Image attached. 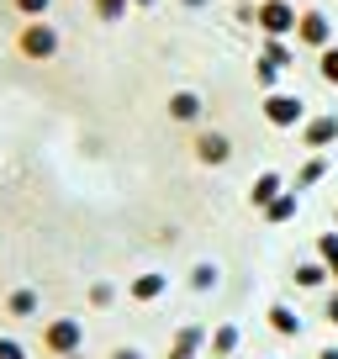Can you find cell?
<instances>
[{
  "label": "cell",
  "instance_id": "obj_1",
  "mask_svg": "<svg viewBox=\"0 0 338 359\" xmlns=\"http://www.w3.org/2000/svg\"><path fill=\"white\" fill-rule=\"evenodd\" d=\"M16 53L27 58V64H48V58H58L64 53V32H58L53 22H22L16 27Z\"/></svg>",
  "mask_w": 338,
  "mask_h": 359
},
{
  "label": "cell",
  "instance_id": "obj_2",
  "mask_svg": "<svg viewBox=\"0 0 338 359\" xmlns=\"http://www.w3.org/2000/svg\"><path fill=\"white\" fill-rule=\"evenodd\" d=\"M37 348H48L53 359L79 354V348H85V323H79V317H69V312L48 317V323H43V338H37Z\"/></svg>",
  "mask_w": 338,
  "mask_h": 359
},
{
  "label": "cell",
  "instance_id": "obj_3",
  "mask_svg": "<svg viewBox=\"0 0 338 359\" xmlns=\"http://www.w3.org/2000/svg\"><path fill=\"white\" fill-rule=\"evenodd\" d=\"M296 22H302L296 0H259V6H254V27H259L264 37H296Z\"/></svg>",
  "mask_w": 338,
  "mask_h": 359
},
{
  "label": "cell",
  "instance_id": "obj_4",
  "mask_svg": "<svg viewBox=\"0 0 338 359\" xmlns=\"http://www.w3.org/2000/svg\"><path fill=\"white\" fill-rule=\"evenodd\" d=\"M259 111H264V122L280 127V133H285V127H302V122H306V101H302V95H291V90H270Z\"/></svg>",
  "mask_w": 338,
  "mask_h": 359
},
{
  "label": "cell",
  "instance_id": "obj_5",
  "mask_svg": "<svg viewBox=\"0 0 338 359\" xmlns=\"http://www.w3.org/2000/svg\"><path fill=\"white\" fill-rule=\"evenodd\" d=\"M191 154H196V164L222 169L227 158H233V137H227V133H217V127H206V133H196V137H191Z\"/></svg>",
  "mask_w": 338,
  "mask_h": 359
},
{
  "label": "cell",
  "instance_id": "obj_6",
  "mask_svg": "<svg viewBox=\"0 0 338 359\" xmlns=\"http://www.w3.org/2000/svg\"><path fill=\"white\" fill-rule=\"evenodd\" d=\"M164 291H169V275H164V269H137L133 280H127V302H133V306L164 302Z\"/></svg>",
  "mask_w": 338,
  "mask_h": 359
},
{
  "label": "cell",
  "instance_id": "obj_7",
  "mask_svg": "<svg viewBox=\"0 0 338 359\" xmlns=\"http://www.w3.org/2000/svg\"><path fill=\"white\" fill-rule=\"evenodd\" d=\"M0 312L11 317V323H32V317L43 312V296H37V285H11V291H6V302H0Z\"/></svg>",
  "mask_w": 338,
  "mask_h": 359
},
{
  "label": "cell",
  "instance_id": "obj_8",
  "mask_svg": "<svg viewBox=\"0 0 338 359\" xmlns=\"http://www.w3.org/2000/svg\"><path fill=\"white\" fill-rule=\"evenodd\" d=\"M296 43L312 48V53H323V48L333 43V22H327L323 11H302V22H296Z\"/></svg>",
  "mask_w": 338,
  "mask_h": 359
},
{
  "label": "cell",
  "instance_id": "obj_9",
  "mask_svg": "<svg viewBox=\"0 0 338 359\" xmlns=\"http://www.w3.org/2000/svg\"><path fill=\"white\" fill-rule=\"evenodd\" d=\"M206 338H212V327H201V323L175 327V338H169V359H201Z\"/></svg>",
  "mask_w": 338,
  "mask_h": 359
},
{
  "label": "cell",
  "instance_id": "obj_10",
  "mask_svg": "<svg viewBox=\"0 0 338 359\" xmlns=\"http://www.w3.org/2000/svg\"><path fill=\"white\" fill-rule=\"evenodd\" d=\"M302 143H306V154L333 148L338 143V116L333 111H327V116H306V122H302Z\"/></svg>",
  "mask_w": 338,
  "mask_h": 359
},
{
  "label": "cell",
  "instance_id": "obj_11",
  "mask_svg": "<svg viewBox=\"0 0 338 359\" xmlns=\"http://www.w3.org/2000/svg\"><path fill=\"white\" fill-rule=\"evenodd\" d=\"M164 111H169V122H180V127H196V122L206 116V101L196 95V90H175Z\"/></svg>",
  "mask_w": 338,
  "mask_h": 359
},
{
  "label": "cell",
  "instance_id": "obj_12",
  "mask_svg": "<svg viewBox=\"0 0 338 359\" xmlns=\"http://www.w3.org/2000/svg\"><path fill=\"white\" fill-rule=\"evenodd\" d=\"M238 344H243V327H238V323H217L212 338H206V354H212V359H233Z\"/></svg>",
  "mask_w": 338,
  "mask_h": 359
},
{
  "label": "cell",
  "instance_id": "obj_13",
  "mask_svg": "<svg viewBox=\"0 0 338 359\" xmlns=\"http://www.w3.org/2000/svg\"><path fill=\"white\" fill-rule=\"evenodd\" d=\"M264 323H270L275 338H302V312H296V306H285V302H270Z\"/></svg>",
  "mask_w": 338,
  "mask_h": 359
},
{
  "label": "cell",
  "instance_id": "obj_14",
  "mask_svg": "<svg viewBox=\"0 0 338 359\" xmlns=\"http://www.w3.org/2000/svg\"><path fill=\"white\" fill-rule=\"evenodd\" d=\"M280 191H291V185H285V180L275 175V169H264V175L254 180V185H248V206H254V212H264V206H270Z\"/></svg>",
  "mask_w": 338,
  "mask_h": 359
},
{
  "label": "cell",
  "instance_id": "obj_15",
  "mask_svg": "<svg viewBox=\"0 0 338 359\" xmlns=\"http://www.w3.org/2000/svg\"><path fill=\"white\" fill-rule=\"evenodd\" d=\"M291 280H296V291H327L333 269H327L323 259H306V264H296V269H291Z\"/></svg>",
  "mask_w": 338,
  "mask_h": 359
},
{
  "label": "cell",
  "instance_id": "obj_16",
  "mask_svg": "<svg viewBox=\"0 0 338 359\" xmlns=\"http://www.w3.org/2000/svg\"><path fill=\"white\" fill-rule=\"evenodd\" d=\"M296 212H302V191H280L270 206H264V222H291Z\"/></svg>",
  "mask_w": 338,
  "mask_h": 359
},
{
  "label": "cell",
  "instance_id": "obj_17",
  "mask_svg": "<svg viewBox=\"0 0 338 359\" xmlns=\"http://www.w3.org/2000/svg\"><path fill=\"white\" fill-rule=\"evenodd\" d=\"M217 285H222V269H217L212 259H201V264H191V291H196V296L217 291Z\"/></svg>",
  "mask_w": 338,
  "mask_h": 359
},
{
  "label": "cell",
  "instance_id": "obj_18",
  "mask_svg": "<svg viewBox=\"0 0 338 359\" xmlns=\"http://www.w3.org/2000/svg\"><path fill=\"white\" fill-rule=\"evenodd\" d=\"M323 175H327V158H323V154H312V158H306L302 169H296L291 191H312V185H317V180H323Z\"/></svg>",
  "mask_w": 338,
  "mask_h": 359
},
{
  "label": "cell",
  "instance_id": "obj_19",
  "mask_svg": "<svg viewBox=\"0 0 338 359\" xmlns=\"http://www.w3.org/2000/svg\"><path fill=\"white\" fill-rule=\"evenodd\" d=\"M85 302H90L95 312H106V306H116V302H122V291H116L111 280H90V291H85Z\"/></svg>",
  "mask_w": 338,
  "mask_h": 359
},
{
  "label": "cell",
  "instance_id": "obj_20",
  "mask_svg": "<svg viewBox=\"0 0 338 359\" xmlns=\"http://www.w3.org/2000/svg\"><path fill=\"white\" fill-rule=\"evenodd\" d=\"M317 259H323V264L333 269V280H338V227H327V233H317Z\"/></svg>",
  "mask_w": 338,
  "mask_h": 359
},
{
  "label": "cell",
  "instance_id": "obj_21",
  "mask_svg": "<svg viewBox=\"0 0 338 359\" xmlns=\"http://www.w3.org/2000/svg\"><path fill=\"white\" fill-rule=\"evenodd\" d=\"M259 58H270V64H280V69H291V64H296V53L285 48V37H264Z\"/></svg>",
  "mask_w": 338,
  "mask_h": 359
},
{
  "label": "cell",
  "instance_id": "obj_22",
  "mask_svg": "<svg viewBox=\"0 0 338 359\" xmlns=\"http://www.w3.org/2000/svg\"><path fill=\"white\" fill-rule=\"evenodd\" d=\"M280 74H285L280 64H270V58H254V79H259V90H264V95H270V90L280 85Z\"/></svg>",
  "mask_w": 338,
  "mask_h": 359
},
{
  "label": "cell",
  "instance_id": "obj_23",
  "mask_svg": "<svg viewBox=\"0 0 338 359\" xmlns=\"http://www.w3.org/2000/svg\"><path fill=\"white\" fill-rule=\"evenodd\" d=\"M317 74H323V85H338V43H327L317 53Z\"/></svg>",
  "mask_w": 338,
  "mask_h": 359
},
{
  "label": "cell",
  "instance_id": "obj_24",
  "mask_svg": "<svg viewBox=\"0 0 338 359\" xmlns=\"http://www.w3.org/2000/svg\"><path fill=\"white\" fill-rule=\"evenodd\" d=\"M16 6V16H22V22H43L48 11H53V0H11Z\"/></svg>",
  "mask_w": 338,
  "mask_h": 359
},
{
  "label": "cell",
  "instance_id": "obj_25",
  "mask_svg": "<svg viewBox=\"0 0 338 359\" xmlns=\"http://www.w3.org/2000/svg\"><path fill=\"white\" fill-rule=\"evenodd\" d=\"M95 6V16H101V22H122L127 11H133V0H90Z\"/></svg>",
  "mask_w": 338,
  "mask_h": 359
},
{
  "label": "cell",
  "instance_id": "obj_26",
  "mask_svg": "<svg viewBox=\"0 0 338 359\" xmlns=\"http://www.w3.org/2000/svg\"><path fill=\"white\" fill-rule=\"evenodd\" d=\"M0 359H32V348H27L22 338H11V333H0Z\"/></svg>",
  "mask_w": 338,
  "mask_h": 359
},
{
  "label": "cell",
  "instance_id": "obj_27",
  "mask_svg": "<svg viewBox=\"0 0 338 359\" xmlns=\"http://www.w3.org/2000/svg\"><path fill=\"white\" fill-rule=\"evenodd\" d=\"M323 323H327V327H338V291L323 302Z\"/></svg>",
  "mask_w": 338,
  "mask_h": 359
},
{
  "label": "cell",
  "instance_id": "obj_28",
  "mask_svg": "<svg viewBox=\"0 0 338 359\" xmlns=\"http://www.w3.org/2000/svg\"><path fill=\"white\" fill-rule=\"evenodd\" d=\"M106 359H143V348H111Z\"/></svg>",
  "mask_w": 338,
  "mask_h": 359
},
{
  "label": "cell",
  "instance_id": "obj_29",
  "mask_svg": "<svg viewBox=\"0 0 338 359\" xmlns=\"http://www.w3.org/2000/svg\"><path fill=\"white\" fill-rule=\"evenodd\" d=\"M317 359H338V348H317Z\"/></svg>",
  "mask_w": 338,
  "mask_h": 359
},
{
  "label": "cell",
  "instance_id": "obj_30",
  "mask_svg": "<svg viewBox=\"0 0 338 359\" xmlns=\"http://www.w3.org/2000/svg\"><path fill=\"white\" fill-rule=\"evenodd\" d=\"M180 6H191V11H201V6H206V0H180Z\"/></svg>",
  "mask_w": 338,
  "mask_h": 359
},
{
  "label": "cell",
  "instance_id": "obj_31",
  "mask_svg": "<svg viewBox=\"0 0 338 359\" xmlns=\"http://www.w3.org/2000/svg\"><path fill=\"white\" fill-rule=\"evenodd\" d=\"M64 359H85V348H79V354H64Z\"/></svg>",
  "mask_w": 338,
  "mask_h": 359
},
{
  "label": "cell",
  "instance_id": "obj_32",
  "mask_svg": "<svg viewBox=\"0 0 338 359\" xmlns=\"http://www.w3.org/2000/svg\"><path fill=\"white\" fill-rule=\"evenodd\" d=\"M133 6H154V0H133Z\"/></svg>",
  "mask_w": 338,
  "mask_h": 359
},
{
  "label": "cell",
  "instance_id": "obj_33",
  "mask_svg": "<svg viewBox=\"0 0 338 359\" xmlns=\"http://www.w3.org/2000/svg\"><path fill=\"white\" fill-rule=\"evenodd\" d=\"M333 222H338V212H333Z\"/></svg>",
  "mask_w": 338,
  "mask_h": 359
}]
</instances>
